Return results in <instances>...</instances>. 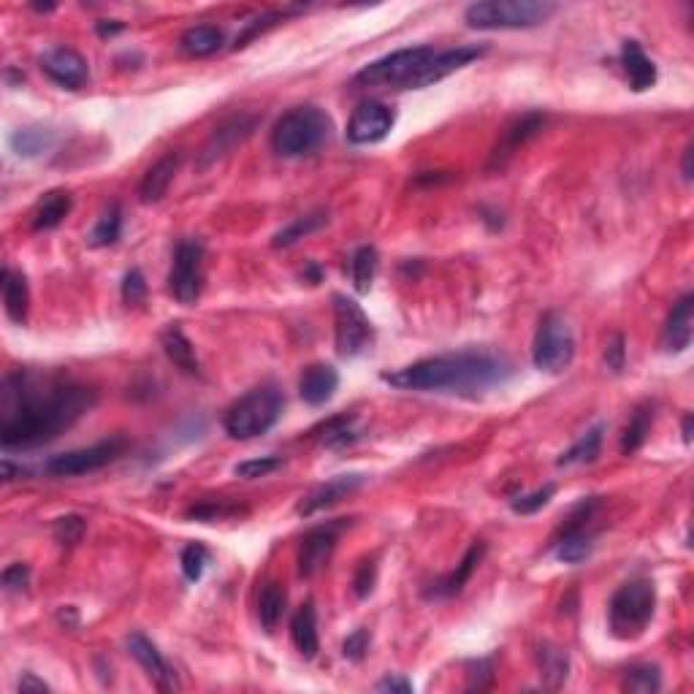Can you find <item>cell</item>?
I'll use <instances>...</instances> for the list:
<instances>
[{
    "instance_id": "7bdbcfd3",
    "label": "cell",
    "mask_w": 694,
    "mask_h": 694,
    "mask_svg": "<svg viewBox=\"0 0 694 694\" xmlns=\"http://www.w3.org/2000/svg\"><path fill=\"white\" fill-rule=\"evenodd\" d=\"M280 467H282L280 456H261V459H250V461H242V464H236L234 475L244 480H255V478H266V475H272L274 469H280Z\"/></svg>"
},
{
    "instance_id": "4fadbf2b",
    "label": "cell",
    "mask_w": 694,
    "mask_h": 694,
    "mask_svg": "<svg viewBox=\"0 0 694 694\" xmlns=\"http://www.w3.org/2000/svg\"><path fill=\"white\" fill-rule=\"evenodd\" d=\"M396 125V114L391 106H385L383 101H364L356 106V112L347 122V141L366 147V144H377L391 136Z\"/></svg>"
},
{
    "instance_id": "9c48e42d",
    "label": "cell",
    "mask_w": 694,
    "mask_h": 694,
    "mask_svg": "<svg viewBox=\"0 0 694 694\" xmlns=\"http://www.w3.org/2000/svg\"><path fill=\"white\" fill-rule=\"evenodd\" d=\"M600 505V497L581 499L570 510V516L562 524L551 540V551L559 562L564 564H583L594 554V535L589 532V521L594 518V510Z\"/></svg>"
},
{
    "instance_id": "60d3db41",
    "label": "cell",
    "mask_w": 694,
    "mask_h": 694,
    "mask_svg": "<svg viewBox=\"0 0 694 694\" xmlns=\"http://www.w3.org/2000/svg\"><path fill=\"white\" fill-rule=\"evenodd\" d=\"M554 494H556V486L554 483H548V486L537 488V491H532V494L510 499V507H513V513H518V516H535V513H540V510L554 499Z\"/></svg>"
},
{
    "instance_id": "f5cc1de1",
    "label": "cell",
    "mask_w": 694,
    "mask_h": 694,
    "mask_svg": "<svg viewBox=\"0 0 694 694\" xmlns=\"http://www.w3.org/2000/svg\"><path fill=\"white\" fill-rule=\"evenodd\" d=\"M377 692H391V694H413V681H407L402 676H385L383 681L375 684Z\"/></svg>"
},
{
    "instance_id": "f1b7e54d",
    "label": "cell",
    "mask_w": 694,
    "mask_h": 694,
    "mask_svg": "<svg viewBox=\"0 0 694 694\" xmlns=\"http://www.w3.org/2000/svg\"><path fill=\"white\" fill-rule=\"evenodd\" d=\"M57 133L52 128H41V125H30V128H19L9 136V147L17 158L33 160L55 150Z\"/></svg>"
},
{
    "instance_id": "603a6c76",
    "label": "cell",
    "mask_w": 694,
    "mask_h": 694,
    "mask_svg": "<svg viewBox=\"0 0 694 694\" xmlns=\"http://www.w3.org/2000/svg\"><path fill=\"white\" fill-rule=\"evenodd\" d=\"M621 66H624L629 87L635 93H646V90L657 85V66H654V60L643 52L640 41H635V38H627L621 44Z\"/></svg>"
},
{
    "instance_id": "3957f363",
    "label": "cell",
    "mask_w": 694,
    "mask_h": 694,
    "mask_svg": "<svg viewBox=\"0 0 694 694\" xmlns=\"http://www.w3.org/2000/svg\"><path fill=\"white\" fill-rule=\"evenodd\" d=\"M285 410V396L277 385H258L239 396L223 415V429L231 440H255L272 432Z\"/></svg>"
},
{
    "instance_id": "7a4b0ae2",
    "label": "cell",
    "mask_w": 694,
    "mask_h": 694,
    "mask_svg": "<svg viewBox=\"0 0 694 694\" xmlns=\"http://www.w3.org/2000/svg\"><path fill=\"white\" fill-rule=\"evenodd\" d=\"M513 375H516V364L507 356L488 353V350H461V353H448V356L423 358L396 372H385L383 380L402 391L478 399L491 388L505 385Z\"/></svg>"
},
{
    "instance_id": "bcb514c9",
    "label": "cell",
    "mask_w": 694,
    "mask_h": 694,
    "mask_svg": "<svg viewBox=\"0 0 694 694\" xmlns=\"http://www.w3.org/2000/svg\"><path fill=\"white\" fill-rule=\"evenodd\" d=\"M375 581H377V559L375 556H366V559H361L356 567V575H353V591H356V597H369L372 594V589H375Z\"/></svg>"
},
{
    "instance_id": "52a82bcc",
    "label": "cell",
    "mask_w": 694,
    "mask_h": 694,
    "mask_svg": "<svg viewBox=\"0 0 694 694\" xmlns=\"http://www.w3.org/2000/svg\"><path fill=\"white\" fill-rule=\"evenodd\" d=\"M434 55V47L396 49L391 55L369 63L353 76V85L361 87H394V90H413V82Z\"/></svg>"
},
{
    "instance_id": "7402d4cb",
    "label": "cell",
    "mask_w": 694,
    "mask_h": 694,
    "mask_svg": "<svg viewBox=\"0 0 694 694\" xmlns=\"http://www.w3.org/2000/svg\"><path fill=\"white\" fill-rule=\"evenodd\" d=\"M339 391V372L331 364L307 366L299 377V394L310 407H323Z\"/></svg>"
},
{
    "instance_id": "5bb4252c",
    "label": "cell",
    "mask_w": 694,
    "mask_h": 694,
    "mask_svg": "<svg viewBox=\"0 0 694 694\" xmlns=\"http://www.w3.org/2000/svg\"><path fill=\"white\" fill-rule=\"evenodd\" d=\"M255 125H258V117H253V114H236V117L223 122L220 128H215L207 144H204V150L198 152V171H207L209 166H215L217 160L231 155L239 144H244L253 136Z\"/></svg>"
},
{
    "instance_id": "91938a15",
    "label": "cell",
    "mask_w": 694,
    "mask_h": 694,
    "mask_svg": "<svg viewBox=\"0 0 694 694\" xmlns=\"http://www.w3.org/2000/svg\"><path fill=\"white\" fill-rule=\"evenodd\" d=\"M692 426H694L692 415L686 413V415H684V429H681V432H684V442H686V445H692Z\"/></svg>"
},
{
    "instance_id": "836d02e7",
    "label": "cell",
    "mask_w": 694,
    "mask_h": 694,
    "mask_svg": "<svg viewBox=\"0 0 694 694\" xmlns=\"http://www.w3.org/2000/svg\"><path fill=\"white\" fill-rule=\"evenodd\" d=\"M377 269H380V255H377L375 247H372V244L358 247L356 253L350 255V280H353V288H356L358 293L372 291Z\"/></svg>"
},
{
    "instance_id": "83f0119b",
    "label": "cell",
    "mask_w": 694,
    "mask_h": 694,
    "mask_svg": "<svg viewBox=\"0 0 694 694\" xmlns=\"http://www.w3.org/2000/svg\"><path fill=\"white\" fill-rule=\"evenodd\" d=\"M537 670L545 689H562L570 678V654L567 648L556 643H540L537 646Z\"/></svg>"
},
{
    "instance_id": "4dcf8cb0",
    "label": "cell",
    "mask_w": 694,
    "mask_h": 694,
    "mask_svg": "<svg viewBox=\"0 0 694 694\" xmlns=\"http://www.w3.org/2000/svg\"><path fill=\"white\" fill-rule=\"evenodd\" d=\"M288 608V591L277 581H269L258 594V621L266 635H272L274 629L280 627L282 616Z\"/></svg>"
},
{
    "instance_id": "b9f144b4",
    "label": "cell",
    "mask_w": 694,
    "mask_h": 694,
    "mask_svg": "<svg viewBox=\"0 0 694 694\" xmlns=\"http://www.w3.org/2000/svg\"><path fill=\"white\" fill-rule=\"evenodd\" d=\"M87 532V521L76 513H68V516L55 518V526H52V535L60 545H76Z\"/></svg>"
},
{
    "instance_id": "680465c9",
    "label": "cell",
    "mask_w": 694,
    "mask_h": 694,
    "mask_svg": "<svg viewBox=\"0 0 694 694\" xmlns=\"http://www.w3.org/2000/svg\"><path fill=\"white\" fill-rule=\"evenodd\" d=\"M692 155H694V150H692V144H689V147L684 150V179L686 182H692Z\"/></svg>"
},
{
    "instance_id": "6f0895ef",
    "label": "cell",
    "mask_w": 694,
    "mask_h": 694,
    "mask_svg": "<svg viewBox=\"0 0 694 694\" xmlns=\"http://www.w3.org/2000/svg\"><path fill=\"white\" fill-rule=\"evenodd\" d=\"M301 277L310 282V285H318L320 280H323V269H320V263L310 261L307 266H304V272H301Z\"/></svg>"
},
{
    "instance_id": "8992f818",
    "label": "cell",
    "mask_w": 694,
    "mask_h": 694,
    "mask_svg": "<svg viewBox=\"0 0 694 694\" xmlns=\"http://www.w3.org/2000/svg\"><path fill=\"white\" fill-rule=\"evenodd\" d=\"M556 14V3L543 0H480L464 11L472 30H532Z\"/></svg>"
},
{
    "instance_id": "8fae6325",
    "label": "cell",
    "mask_w": 694,
    "mask_h": 694,
    "mask_svg": "<svg viewBox=\"0 0 694 694\" xmlns=\"http://www.w3.org/2000/svg\"><path fill=\"white\" fill-rule=\"evenodd\" d=\"M204 291V244L198 239H182L174 250L169 272V293L179 304L193 307Z\"/></svg>"
},
{
    "instance_id": "8d00e7d4",
    "label": "cell",
    "mask_w": 694,
    "mask_h": 694,
    "mask_svg": "<svg viewBox=\"0 0 694 694\" xmlns=\"http://www.w3.org/2000/svg\"><path fill=\"white\" fill-rule=\"evenodd\" d=\"M624 692L635 694H654L662 689V670L657 665H632L624 670V681H621Z\"/></svg>"
},
{
    "instance_id": "11a10c76",
    "label": "cell",
    "mask_w": 694,
    "mask_h": 694,
    "mask_svg": "<svg viewBox=\"0 0 694 694\" xmlns=\"http://www.w3.org/2000/svg\"><path fill=\"white\" fill-rule=\"evenodd\" d=\"M95 30H98V36L112 38V36H117V33H122V30H125V25H122L120 19H101V22L95 25Z\"/></svg>"
},
{
    "instance_id": "f907efd6",
    "label": "cell",
    "mask_w": 694,
    "mask_h": 694,
    "mask_svg": "<svg viewBox=\"0 0 694 694\" xmlns=\"http://www.w3.org/2000/svg\"><path fill=\"white\" fill-rule=\"evenodd\" d=\"M605 364L613 375H621L627 366V339L624 334H613V339L605 347Z\"/></svg>"
},
{
    "instance_id": "681fc988",
    "label": "cell",
    "mask_w": 694,
    "mask_h": 694,
    "mask_svg": "<svg viewBox=\"0 0 694 694\" xmlns=\"http://www.w3.org/2000/svg\"><path fill=\"white\" fill-rule=\"evenodd\" d=\"M239 513V507L226 505V502H204V505L188 510V518L196 521H220V518H231Z\"/></svg>"
},
{
    "instance_id": "ba28073f",
    "label": "cell",
    "mask_w": 694,
    "mask_h": 694,
    "mask_svg": "<svg viewBox=\"0 0 694 694\" xmlns=\"http://www.w3.org/2000/svg\"><path fill=\"white\" fill-rule=\"evenodd\" d=\"M575 358V334L562 312H545L532 342V364L545 375H562Z\"/></svg>"
},
{
    "instance_id": "9a60e30c",
    "label": "cell",
    "mask_w": 694,
    "mask_h": 694,
    "mask_svg": "<svg viewBox=\"0 0 694 694\" xmlns=\"http://www.w3.org/2000/svg\"><path fill=\"white\" fill-rule=\"evenodd\" d=\"M545 128V114L543 112H526L521 114V117H516V120L507 125L505 131H502V136H499L497 147H494V152H491V158H488V171H502L513 160V155H516L521 147H524L526 141H532L537 136V133Z\"/></svg>"
},
{
    "instance_id": "c3c4849f",
    "label": "cell",
    "mask_w": 694,
    "mask_h": 694,
    "mask_svg": "<svg viewBox=\"0 0 694 694\" xmlns=\"http://www.w3.org/2000/svg\"><path fill=\"white\" fill-rule=\"evenodd\" d=\"M0 581H3V589L9 591V594H22L30 586V567L25 562L9 564L3 570V575H0Z\"/></svg>"
},
{
    "instance_id": "cb8c5ba5",
    "label": "cell",
    "mask_w": 694,
    "mask_h": 694,
    "mask_svg": "<svg viewBox=\"0 0 694 694\" xmlns=\"http://www.w3.org/2000/svg\"><path fill=\"white\" fill-rule=\"evenodd\" d=\"M179 163H182V155H179V152H169V155H163V158L144 174V179H141L139 185L141 204H158V201H163V196L169 193L171 182L177 177Z\"/></svg>"
},
{
    "instance_id": "1f68e13d",
    "label": "cell",
    "mask_w": 694,
    "mask_h": 694,
    "mask_svg": "<svg viewBox=\"0 0 694 694\" xmlns=\"http://www.w3.org/2000/svg\"><path fill=\"white\" fill-rule=\"evenodd\" d=\"M223 44H226V36L217 25H196V28L185 30L179 38V47L190 57L215 55L223 49Z\"/></svg>"
},
{
    "instance_id": "d6a6232c",
    "label": "cell",
    "mask_w": 694,
    "mask_h": 694,
    "mask_svg": "<svg viewBox=\"0 0 694 694\" xmlns=\"http://www.w3.org/2000/svg\"><path fill=\"white\" fill-rule=\"evenodd\" d=\"M602 437H605V423L591 426L589 432H583L581 437L556 459V464H559V467H573V464H591V461H597V456H600L602 451Z\"/></svg>"
},
{
    "instance_id": "e575fe53",
    "label": "cell",
    "mask_w": 694,
    "mask_h": 694,
    "mask_svg": "<svg viewBox=\"0 0 694 694\" xmlns=\"http://www.w3.org/2000/svg\"><path fill=\"white\" fill-rule=\"evenodd\" d=\"M323 226H329V212L326 209H318V212H310V215H301L293 220L291 226H285L282 231H277L272 239V247H291L304 236L315 234Z\"/></svg>"
},
{
    "instance_id": "2e32d148",
    "label": "cell",
    "mask_w": 694,
    "mask_h": 694,
    "mask_svg": "<svg viewBox=\"0 0 694 694\" xmlns=\"http://www.w3.org/2000/svg\"><path fill=\"white\" fill-rule=\"evenodd\" d=\"M41 71L63 90H82L90 82V66L76 49L52 47L41 55Z\"/></svg>"
},
{
    "instance_id": "ac0fdd59",
    "label": "cell",
    "mask_w": 694,
    "mask_h": 694,
    "mask_svg": "<svg viewBox=\"0 0 694 694\" xmlns=\"http://www.w3.org/2000/svg\"><path fill=\"white\" fill-rule=\"evenodd\" d=\"M486 551H488L486 543H483V540H475V543L469 545V551L464 554V559L456 564V570H451L448 575H442V578L429 583V586L423 589V597L437 602V600H451V597L461 594L464 586L469 583V578H472V573H475V570L480 567V562L486 559Z\"/></svg>"
},
{
    "instance_id": "f6af8a7d",
    "label": "cell",
    "mask_w": 694,
    "mask_h": 694,
    "mask_svg": "<svg viewBox=\"0 0 694 694\" xmlns=\"http://www.w3.org/2000/svg\"><path fill=\"white\" fill-rule=\"evenodd\" d=\"M291 14V11H269V14H261V17H255L253 22H247V28L236 36V41H234V49H239V47H247V41H253L258 33H263V30H269V28H274L280 19H285Z\"/></svg>"
},
{
    "instance_id": "f35d334b",
    "label": "cell",
    "mask_w": 694,
    "mask_h": 694,
    "mask_svg": "<svg viewBox=\"0 0 694 694\" xmlns=\"http://www.w3.org/2000/svg\"><path fill=\"white\" fill-rule=\"evenodd\" d=\"M361 434L356 432V415H339V418H331L326 426H323V434H320V442L326 448H345V445H353Z\"/></svg>"
},
{
    "instance_id": "9f6ffc18",
    "label": "cell",
    "mask_w": 694,
    "mask_h": 694,
    "mask_svg": "<svg viewBox=\"0 0 694 694\" xmlns=\"http://www.w3.org/2000/svg\"><path fill=\"white\" fill-rule=\"evenodd\" d=\"M30 472L25 467H14V461L11 459H3V480L6 483H11V480H19V478H28Z\"/></svg>"
},
{
    "instance_id": "ffe728a7",
    "label": "cell",
    "mask_w": 694,
    "mask_h": 694,
    "mask_svg": "<svg viewBox=\"0 0 694 694\" xmlns=\"http://www.w3.org/2000/svg\"><path fill=\"white\" fill-rule=\"evenodd\" d=\"M364 483L366 475H358V472H353V475H337V478L326 480L315 491H310L307 497L301 499L296 510H299V516L310 518L315 513H320V510H329V507H334L337 502L350 497V494H356Z\"/></svg>"
},
{
    "instance_id": "d4e9b609",
    "label": "cell",
    "mask_w": 694,
    "mask_h": 694,
    "mask_svg": "<svg viewBox=\"0 0 694 694\" xmlns=\"http://www.w3.org/2000/svg\"><path fill=\"white\" fill-rule=\"evenodd\" d=\"M160 345L166 350V356L182 375L201 377V361L196 356V347L185 337V331L179 329L177 323H171L169 329L160 334Z\"/></svg>"
},
{
    "instance_id": "d590c367",
    "label": "cell",
    "mask_w": 694,
    "mask_h": 694,
    "mask_svg": "<svg viewBox=\"0 0 694 694\" xmlns=\"http://www.w3.org/2000/svg\"><path fill=\"white\" fill-rule=\"evenodd\" d=\"M651 423H654V407L651 404H643V407H638L632 413L627 429L621 434V453L624 456H632V453H638L643 448V442L651 434Z\"/></svg>"
},
{
    "instance_id": "6da1fadb",
    "label": "cell",
    "mask_w": 694,
    "mask_h": 694,
    "mask_svg": "<svg viewBox=\"0 0 694 694\" xmlns=\"http://www.w3.org/2000/svg\"><path fill=\"white\" fill-rule=\"evenodd\" d=\"M95 391L71 377L17 369L0 391V445L33 451L55 442L95 407Z\"/></svg>"
},
{
    "instance_id": "7c38bea8",
    "label": "cell",
    "mask_w": 694,
    "mask_h": 694,
    "mask_svg": "<svg viewBox=\"0 0 694 694\" xmlns=\"http://www.w3.org/2000/svg\"><path fill=\"white\" fill-rule=\"evenodd\" d=\"M128 442L125 437H109L90 445V448H76V451L57 453L47 461V472L55 478H76V475H87V472H98L106 464H112L125 453Z\"/></svg>"
},
{
    "instance_id": "f546056e",
    "label": "cell",
    "mask_w": 694,
    "mask_h": 694,
    "mask_svg": "<svg viewBox=\"0 0 694 694\" xmlns=\"http://www.w3.org/2000/svg\"><path fill=\"white\" fill-rule=\"evenodd\" d=\"M71 207H74V198L66 190H49L47 196L41 198L30 215V226L33 231H52L57 228L68 215H71Z\"/></svg>"
},
{
    "instance_id": "7dc6e473",
    "label": "cell",
    "mask_w": 694,
    "mask_h": 694,
    "mask_svg": "<svg viewBox=\"0 0 694 694\" xmlns=\"http://www.w3.org/2000/svg\"><path fill=\"white\" fill-rule=\"evenodd\" d=\"M120 291L125 304H131V307L141 304V301L147 299V280H144V274H141L139 269H131V272L122 277Z\"/></svg>"
},
{
    "instance_id": "94428289",
    "label": "cell",
    "mask_w": 694,
    "mask_h": 694,
    "mask_svg": "<svg viewBox=\"0 0 694 694\" xmlns=\"http://www.w3.org/2000/svg\"><path fill=\"white\" fill-rule=\"evenodd\" d=\"M33 9L36 11H55V3H36Z\"/></svg>"
},
{
    "instance_id": "277c9868",
    "label": "cell",
    "mask_w": 694,
    "mask_h": 694,
    "mask_svg": "<svg viewBox=\"0 0 694 694\" xmlns=\"http://www.w3.org/2000/svg\"><path fill=\"white\" fill-rule=\"evenodd\" d=\"M334 122L320 106H296L277 120L272 131V147L282 158H304L329 141Z\"/></svg>"
},
{
    "instance_id": "74e56055",
    "label": "cell",
    "mask_w": 694,
    "mask_h": 694,
    "mask_svg": "<svg viewBox=\"0 0 694 694\" xmlns=\"http://www.w3.org/2000/svg\"><path fill=\"white\" fill-rule=\"evenodd\" d=\"M122 236V209L120 204H109L104 215L98 217V223L90 231V244L93 247H109Z\"/></svg>"
},
{
    "instance_id": "4316f807",
    "label": "cell",
    "mask_w": 694,
    "mask_h": 694,
    "mask_svg": "<svg viewBox=\"0 0 694 694\" xmlns=\"http://www.w3.org/2000/svg\"><path fill=\"white\" fill-rule=\"evenodd\" d=\"M291 640H293V646H296V651H299L301 657L307 659V662H312V659L318 657V651H320L318 610H315L312 602L301 605V608L296 610V616L291 619Z\"/></svg>"
},
{
    "instance_id": "484cf974",
    "label": "cell",
    "mask_w": 694,
    "mask_h": 694,
    "mask_svg": "<svg viewBox=\"0 0 694 694\" xmlns=\"http://www.w3.org/2000/svg\"><path fill=\"white\" fill-rule=\"evenodd\" d=\"M0 288H3V304H6V315H9L11 323L17 326H25L28 323L30 312V288L25 274L14 272V269H3V277H0Z\"/></svg>"
},
{
    "instance_id": "30bf717a",
    "label": "cell",
    "mask_w": 694,
    "mask_h": 694,
    "mask_svg": "<svg viewBox=\"0 0 694 694\" xmlns=\"http://www.w3.org/2000/svg\"><path fill=\"white\" fill-rule=\"evenodd\" d=\"M334 342H337V353L342 358L361 356L375 342L372 320L366 318L361 304L345 293L334 296Z\"/></svg>"
},
{
    "instance_id": "5b68a950",
    "label": "cell",
    "mask_w": 694,
    "mask_h": 694,
    "mask_svg": "<svg viewBox=\"0 0 694 694\" xmlns=\"http://www.w3.org/2000/svg\"><path fill=\"white\" fill-rule=\"evenodd\" d=\"M657 613V586L648 578L621 583L608 602V629L613 638L635 640L648 629Z\"/></svg>"
},
{
    "instance_id": "816d5d0a",
    "label": "cell",
    "mask_w": 694,
    "mask_h": 694,
    "mask_svg": "<svg viewBox=\"0 0 694 694\" xmlns=\"http://www.w3.org/2000/svg\"><path fill=\"white\" fill-rule=\"evenodd\" d=\"M467 678H469L467 689H478V692H483V689H488L491 681H494V662H491V659H478V662H472V665H469Z\"/></svg>"
},
{
    "instance_id": "ee69618b",
    "label": "cell",
    "mask_w": 694,
    "mask_h": 694,
    "mask_svg": "<svg viewBox=\"0 0 694 694\" xmlns=\"http://www.w3.org/2000/svg\"><path fill=\"white\" fill-rule=\"evenodd\" d=\"M369 646H372V632L366 627L353 629L342 643V657L347 662H364L366 654H369Z\"/></svg>"
},
{
    "instance_id": "db71d44e",
    "label": "cell",
    "mask_w": 694,
    "mask_h": 694,
    "mask_svg": "<svg viewBox=\"0 0 694 694\" xmlns=\"http://www.w3.org/2000/svg\"><path fill=\"white\" fill-rule=\"evenodd\" d=\"M19 694H28V692H49V684H44L41 678H36L33 673H22V678H19L17 684Z\"/></svg>"
},
{
    "instance_id": "44dd1931",
    "label": "cell",
    "mask_w": 694,
    "mask_h": 694,
    "mask_svg": "<svg viewBox=\"0 0 694 694\" xmlns=\"http://www.w3.org/2000/svg\"><path fill=\"white\" fill-rule=\"evenodd\" d=\"M694 337V296L686 293L673 304V312L662 331V347L665 353H684L689 350Z\"/></svg>"
},
{
    "instance_id": "e0dca14e",
    "label": "cell",
    "mask_w": 694,
    "mask_h": 694,
    "mask_svg": "<svg viewBox=\"0 0 694 694\" xmlns=\"http://www.w3.org/2000/svg\"><path fill=\"white\" fill-rule=\"evenodd\" d=\"M339 529H342V524L315 526V529H310L307 535L301 537L299 559H296L301 578L318 575L331 562V554H334L339 540Z\"/></svg>"
},
{
    "instance_id": "d6986e66",
    "label": "cell",
    "mask_w": 694,
    "mask_h": 694,
    "mask_svg": "<svg viewBox=\"0 0 694 694\" xmlns=\"http://www.w3.org/2000/svg\"><path fill=\"white\" fill-rule=\"evenodd\" d=\"M128 651H131V657L144 667L147 678L158 686L160 692H174V689H177V673H174V667L163 659L158 646H155L144 632H131V635H128Z\"/></svg>"
},
{
    "instance_id": "ab89813d",
    "label": "cell",
    "mask_w": 694,
    "mask_h": 694,
    "mask_svg": "<svg viewBox=\"0 0 694 694\" xmlns=\"http://www.w3.org/2000/svg\"><path fill=\"white\" fill-rule=\"evenodd\" d=\"M209 564V551L207 545L190 543L182 548V556H179V567H182V575L188 578L190 583H198L207 573Z\"/></svg>"
}]
</instances>
